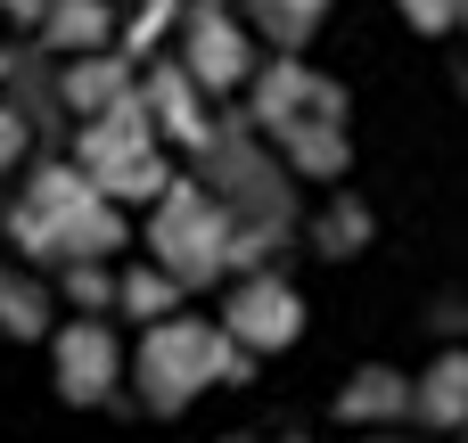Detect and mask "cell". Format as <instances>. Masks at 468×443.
I'll return each instance as SVG.
<instances>
[{
	"label": "cell",
	"mask_w": 468,
	"mask_h": 443,
	"mask_svg": "<svg viewBox=\"0 0 468 443\" xmlns=\"http://www.w3.org/2000/svg\"><path fill=\"white\" fill-rule=\"evenodd\" d=\"M411 403H420L436 427H468V353H444V362L411 386Z\"/></svg>",
	"instance_id": "cell-6"
},
{
	"label": "cell",
	"mask_w": 468,
	"mask_h": 443,
	"mask_svg": "<svg viewBox=\"0 0 468 443\" xmlns=\"http://www.w3.org/2000/svg\"><path fill=\"white\" fill-rule=\"evenodd\" d=\"M247 8H255V25H263L280 49H296V41L321 33V8H329V0H247Z\"/></svg>",
	"instance_id": "cell-8"
},
{
	"label": "cell",
	"mask_w": 468,
	"mask_h": 443,
	"mask_svg": "<svg viewBox=\"0 0 468 443\" xmlns=\"http://www.w3.org/2000/svg\"><path fill=\"white\" fill-rule=\"evenodd\" d=\"M0 321H8L16 337H41V288H25V280H0Z\"/></svg>",
	"instance_id": "cell-13"
},
{
	"label": "cell",
	"mask_w": 468,
	"mask_h": 443,
	"mask_svg": "<svg viewBox=\"0 0 468 443\" xmlns=\"http://www.w3.org/2000/svg\"><path fill=\"white\" fill-rule=\"evenodd\" d=\"M66 99H82V107H123V74L115 66H74V82H66Z\"/></svg>",
	"instance_id": "cell-11"
},
{
	"label": "cell",
	"mask_w": 468,
	"mask_h": 443,
	"mask_svg": "<svg viewBox=\"0 0 468 443\" xmlns=\"http://www.w3.org/2000/svg\"><path fill=\"white\" fill-rule=\"evenodd\" d=\"M165 296H173L165 280H123V304H132V312H165Z\"/></svg>",
	"instance_id": "cell-15"
},
{
	"label": "cell",
	"mask_w": 468,
	"mask_h": 443,
	"mask_svg": "<svg viewBox=\"0 0 468 443\" xmlns=\"http://www.w3.org/2000/svg\"><path fill=\"white\" fill-rule=\"evenodd\" d=\"M288 148H296V164H304V173H337V164H346V132H337L329 115L288 123Z\"/></svg>",
	"instance_id": "cell-9"
},
{
	"label": "cell",
	"mask_w": 468,
	"mask_h": 443,
	"mask_svg": "<svg viewBox=\"0 0 468 443\" xmlns=\"http://www.w3.org/2000/svg\"><path fill=\"white\" fill-rule=\"evenodd\" d=\"M99 33H107V8L99 0H58V16H49V41L58 49H90Z\"/></svg>",
	"instance_id": "cell-10"
},
{
	"label": "cell",
	"mask_w": 468,
	"mask_h": 443,
	"mask_svg": "<svg viewBox=\"0 0 468 443\" xmlns=\"http://www.w3.org/2000/svg\"><path fill=\"white\" fill-rule=\"evenodd\" d=\"M403 16H411L420 33H444V25L461 16V0H403Z\"/></svg>",
	"instance_id": "cell-14"
},
{
	"label": "cell",
	"mask_w": 468,
	"mask_h": 443,
	"mask_svg": "<svg viewBox=\"0 0 468 443\" xmlns=\"http://www.w3.org/2000/svg\"><path fill=\"white\" fill-rule=\"evenodd\" d=\"M296 329H304L296 288H280V280H247V288L230 296V337H239V345L280 353V345H296Z\"/></svg>",
	"instance_id": "cell-3"
},
{
	"label": "cell",
	"mask_w": 468,
	"mask_h": 443,
	"mask_svg": "<svg viewBox=\"0 0 468 443\" xmlns=\"http://www.w3.org/2000/svg\"><path fill=\"white\" fill-rule=\"evenodd\" d=\"M362 238H370V214H362V206H329V214H321V247H329V255H354Z\"/></svg>",
	"instance_id": "cell-12"
},
{
	"label": "cell",
	"mask_w": 468,
	"mask_h": 443,
	"mask_svg": "<svg viewBox=\"0 0 468 443\" xmlns=\"http://www.w3.org/2000/svg\"><path fill=\"white\" fill-rule=\"evenodd\" d=\"M461 16H468V0H461Z\"/></svg>",
	"instance_id": "cell-17"
},
{
	"label": "cell",
	"mask_w": 468,
	"mask_h": 443,
	"mask_svg": "<svg viewBox=\"0 0 468 443\" xmlns=\"http://www.w3.org/2000/svg\"><path fill=\"white\" fill-rule=\"evenodd\" d=\"M189 74H197L206 90H222V82L247 74V41H239V25H230L222 8H197V16H189Z\"/></svg>",
	"instance_id": "cell-5"
},
{
	"label": "cell",
	"mask_w": 468,
	"mask_h": 443,
	"mask_svg": "<svg viewBox=\"0 0 468 443\" xmlns=\"http://www.w3.org/2000/svg\"><path fill=\"white\" fill-rule=\"evenodd\" d=\"M107 378H115V337H107L99 321L66 329V337H58V386H66L74 403H99Z\"/></svg>",
	"instance_id": "cell-4"
},
{
	"label": "cell",
	"mask_w": 468,
	"mask_h": 443,
	"mask_svg": "<svg viewBox=\"0 0 468 443\" xmlns=\"http://www.w3.org/2000/svg\"><path fill=\"white\" fill-rule=\"evenodd\" d=\"M230 370V345L214 337V329H189V321H173V329H156L148 345H140V395L156 403V411H181L206 378H222Z\"/></svg>",
	"instance_id": "cell-1"
},
{
	"label": "cell",
	"mask_w": 468,
	"mask_h": 443,
	"mask_svg": "<svg viewBox=\"0 0 468 443\" xmlns=\"http://www.w3.org/2000/svg\"><path fill=\"white\" fill-rule=\"evenodd\" d=\"M16 148H25V123H16V115H0V164H8Z\"/></svg>",
	"instance_id": "cell-16"
},
{
	"label": "cell",
	"mask_w": 468,
	"mask_h": 443,
	"mask_svg": "<svg viewBox=\"0 0 468 443\" xmlns=\"http://www.w3.org/2000/svg\"><path fill=\"white\" fill-rule=\"evenodd\" d=\"M403 403H411V386H403L395 370H362V378L346 386V403H337V411H346V419H395Z\"/></svg>",
	"instance_id": "cell-7"
},
{
	"label": "cell",
	"mask_w": 468,
	"mask_h": 443,
	"mask_svg": "<svg viewBox=\"0 0 468 443\" xmlns=\"http://www.w3.org/2000/svg\"><path fill=\"white\" fill-rule=\"evenodd\" d=\"M156 255H165L173 280H206V271L222 263V222H214V206H206L197 189H173V197H165V214H156Z\"/></svg>",
	"instance_id": "cell-2"
}]
</instances>
